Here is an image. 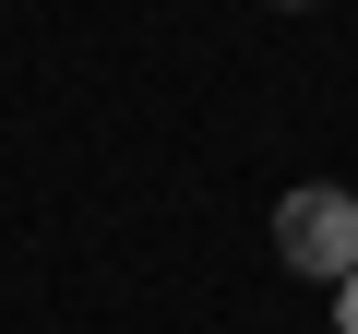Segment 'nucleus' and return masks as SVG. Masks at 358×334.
I'll return each instance as SVG.
<instances>
[{
    "label": "nucleus",
    "mask_w": 358,
    "mask_h": 334,
    "mask_svg": "<svg viewBox=\"0 0 358 334\" xmlns=\"http://www.w3.org/2000/svg\"><path fill=\"white\" fill-rule=\"evenodd\" d=\"M275 251H287V275L346 286V275H358V191H334V180L287 191V203H275Z\"/></svg>",
    "instance_id": "nucleus-1"
},
{
    "label": "nucleus",
    "mask_w": 358,
    "mask_h": 334,
    "mask_svg": "<svg viewBox=\"0 0 358 334\" xmlns=\"http://www.w3.org/2000/svg\"><path fill=\"white\" fill-rule=\"evenodd\" d=\"M334 334H358V275H346V286H334Z\"/></svg>",
    "instance_id": "nucleus-2"
},
{
    "label": "nucleus",
    "mask_w": 358,
    "mask_h": 334,
    "mask_svg": "<svg viewBox=\"0 0 358 334\" xmlns=\"http://www.w3.org/2000/svg\"><path fill=\"white\" fill-rule=\"evenodd\" d=\"M287 13H310V0H287Z\"/></svg>",
    "instance_id": "nucleus-3"
}]
</instances>
